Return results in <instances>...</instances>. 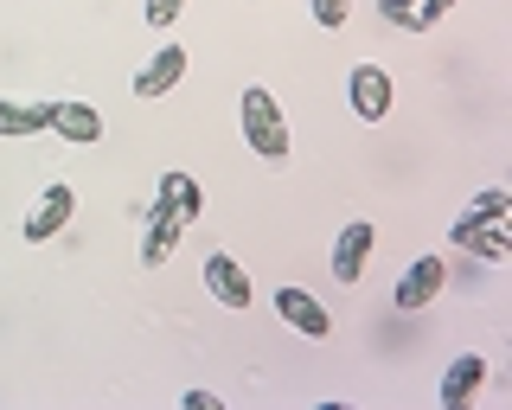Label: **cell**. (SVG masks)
Returning <instances> with one entry per match:
<instances>
[{"label": "cell", "mask_w": 512, "mask_h": 410, "mask_svg": "<svg viewBox=\"0 0 512 410\" xmlns=\"http://www.w3.org/2000/svg\"><path fill=\"white\" fill-rule=\"evenodd\" d=\"M372 244H378V225L372 218H352V225H340V238H333V282H359L365 263H372Z\"/></svg>", "instance_id": "cell-3"}, {"label": "cell", "mask_w": 512, "mask_h": 410, "mask_svg": "<svg viewBox=\"0 0 512 410\" xmlns=\"http://www.w3.org/2000/svg\"><path fill=\"white\" fill-rule=\"evenodd\" d=\"M346 103H352V116H359V122H384V116H391V77H384L378 65H352Z\"/></svg>", "instance_id": "cell-4"}, {"label": "cell", "mask_w": 512, "mask_h": 410, "mask_svg": "<svg viewBox=\"0 0 512 410\" xmlns=\"http://www.w3.org/2000/svg\"><path fill=\"white\" fill-rule=\"evenodd\" d=\"M448 238H455L461 250H474L480 263H506L512 257V238H506L500 225H461V218H455V225H448Z\"/></svg>", "instance_id": "cell-13"}, {"label": "cell", "mask_w": 512, "mask_h": 410, "mask_svg": "<svg viewBox=\"0 0 512 410\" xmlns=\"http://www.w3.org/2000/svg\"><path fill=\"white\" fill-rule=\"evenodd\" d=\"M180 404H186V410H218V398H212V391H186Z\"/></svg>", "instance_id": "cell-18"}, {"label": "cell", "mask_w": 512, "mask_h": 410, "mask_svg": "<svg viewBox=\"0 0 512 410\" xmlns=\"http://www.w3.org/2000/svg\"><path fill=\"white\" fill-rule=\"evenodd\" d=\"M205 295H212L218 308H250V276L237 270V257H224V250H205Z\"/></svg>", "instance_id": "cell-7"}, {"label": "cell", "mask_w": 512, "mask_h": 410, "mask_svg": "<svg viewBox=\"0 0 512 410\" xmlns=\"http://www.w3.org/2000/svg\"><path fill=\"white\" fill-rule=\"evenodd\" d=\"M237 122H244V141L256 154H263L269 167H282L288 161V122H282V103L269 97L263 84H250L244 97H237Z\"/></svg>", "instance_id": "cell-1"}, {"label": "cell", "mask_w": 512, "mask_h": 410, "mask_svg": "<svg viewBox=\"0 0 512 410\" xmlns=\"http://www.w3.org/2000/svg\"><path fill=\"white\" fill-rule=\"evenodd\" d=\"M180 77H186V45H160L148 65L135 71V97H141V103H154V97H167Z\"/></svg>", "instance_id": "cell-8"}, {"label": "cell", "mask_w": 512, "mask_h": 410, "mask_svg": "<svg viewBox=\"0 0 512 410\" xmlns=\"http://www.w3.org/2000/svg\"><path fill=\"white\" fill-rule=\"evenodd\" d=\"M71 212H77V193H71V180H52L39 199H32V212H26L20 238H26V244H45L52 231H64V225H71Z\"/></svg>", "instance_id": "cell-2"}, {"label": "cell", "mask_w": 512, "mask_h": 410, "mask_svg": "<svg viewBox=\"0 0 512 410\" xmlns=\"http://www.w3.org/2000/svg\"><path fill=\"white\" fill-rule=\"evenodd\" d=\"M308 13H314V26H327V33H333V26L352 20V0H308Z\"/></svg>", "instance_id": "cell-16"}, {"label": "cell", "mask_w": 512, "mask_h": 410, "mask_svg": "<svg viewBox=\"0 0 512 410\" xmlns=\"http://www.w3.org/2000/svg\"><path fill=\"white\" fill-rule=\"evenodd\" d=\"M276 314L295 327V334H308V340H327L333 334V314L320 308V295L295 289V282H282V289H276Z\"/></svg>", "instance_id": "cell-5"}, {"label": "cell", "mask_w": 512, "mask_h": 410, "mask_svg": "<svg viewBox=\"0 0 512 410\" xmlns=\"http://www.w3.org/2000/svg\"><path fill=\"white\" fill-rule=\"evenodd\" d=\"M480 385H487V359H480V353H461V359H448L436 398H442V410H468Z\"/></svg>", "instance_id": "cell-9"}, {"label": "cell", "mask_w": 512, "mask_h": 410, "mask_svg": "<svg viewBox=\"0 0 512 410\" xmlns=\"http://www.w3.org/2000/svg\"><path fill=\"white\" fill-rule=\"evenodd\" d=\"M442 282H448V263L442 257H410V270L397 276V308H404V314L429 308L442 295Z\"/></svg>", "instance_id": "cell-6"}, {"label": "cell", "mask_w": 512, "mask_h": 410, "mask_svg": "<svg viewBox=\"0 0 512 410\" xmlns=\"http://www.w3.org/2000/svg\"><path fill=\"white\" fill-rule=\"evenodd\" d=\"M52 135L77 141V148H90V141H103V109L84 103V97H58V109H52Z\"/></svg>", "instance_id": "cell-11"}, {"label": "cell", "mask_w": 512, "mask_h": 410, "mask_svg": "<svg viewBox=\"0 0 512 410\" xmlns=\"http://www.w3.org/2000/svg\"><path fill=\"white\" fill-rule=\"evenodd\" d=\"M186 13V0H141V20L148 26H173Z\"/></svg>", "instance_id": "cell-17"}, {"label": "cell", "mask_w": 512, "mask_h": 410, "mask_svg": "<svg viewBox=\"0 0 512 410\" xmlns=\"http://www.w3.org/2000/svg\"><path fill=\"white\" fill-rule=\"evenodd\" d=\"M154 205H160V212H173L180 225H192V218L205 212V186L192 180V173H160V186H154Z\"/></svg>", "instance_id": "cell-12"}, {"label": "cell", "mask_w": 512, "mask_h": 410, "mask_svg": "<svg viewBox=\"0 0 512 410\" xmlns=\"http://www.w3.org/2000/svg\"><path fill=\"white\" fill-rule=\"evenodd\" d=\"M180 218H173V212H160V205H154V218H148V231H141V263H148V270H160V263H167L173 257V244H180Z\"/></svg>", "instance_id": "cell-14"}, {"label": "cell", "mask_w": 512, "mask_h": 410, "mask_svg": "<svg viewBox=\"0 0 512 410\" xmlns=\"http://www.w3.org/2000/svg\"><path fill=\"white\" fill-rule=\"evenodd\" d=\"M506 212H512V193L506 186H487V193L461 212V225H506Z\"/></svg>", "instance_id": "cell-15"}, {"label": "cell", "mask_w": 512, "mask_h": 410, "mask_svg": "<svg viewBox=\"0 0 512 410\" xmlns=\"http://www.w3.org/2000/svg\"><path fill=\"white\" fill-rule=\"evenodd\" d=\"M52 109L45 97H0V135L7 141H26V135H45L52 129Z\"/></svg>", "instance_id": "cell-10"}]
</instances>
